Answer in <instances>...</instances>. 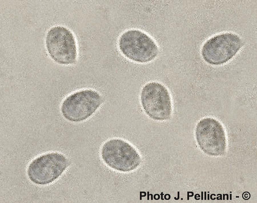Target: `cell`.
<instances>
[{"label":"cell","mask_w":257,"mask_h":203,"mask_svg":"<svg viewBox=\"0 0 257 203\" xmlns=\"http://www.w3.org/2000/svg\"><path fill=\"white\" fill-rule=\"evenodd\" d=\"M242 196L244 199L248 200L250 198V194L248 192H244L242 194Z\"/></svg>","instance_id":"obj_9"},{"label":"cell","mask_w":257,"mask_h":203,"mask_svg":"<svg viewBox=\"0 0 257 203\" xmlns=\"http://www.w3.org/2000/svg\"><path fill=\"white\" fill-rule=\"evenodd\" d=\"M68 165L67 159L63 155L57 153H47L31 163L28 169V176L36 184H47L60 176Z\"/></svg>","instance_id":"obj_6"},{"label":"cell","mask_w":257,"mask_h":203,"mask_svg":"<svg viewBox=\"0 0 257 203\" xmlns=\"http://www.w3.org/2000/svg\"><path fill=\"white\" fill-rule=\"evenodd\" d=\"M101 155L110 167L123 172L133 170L140 163V156L136 149L120 139H113L106 142L102 148Z\"/></svg>","instance_id":"obj_3"},{"label":"cell","mask_w":257,"mask_h":203,"mask_svg":"<svg viewBox=\"0 0 257 203\" xmlns=\"http://www.w3.org/2000/svg\"><path fill=\"white\" fill-rule=\"evenodd\" d=\"M46 44L49 54L57 63L68 65L75 62L76 42L73 34L69 29L59 26L51 28L47 34Z\"/></svg>","instance_id":"obj_4"},{"label":"cell","mask_w":257,"mask_h":203,"mask_svg":"<svg viewBox=\"0 0 257 203\" xmlns=\"http://www.w3.org/2000/svg\"><path fill=\"white\" fill-rule=\"evenodd\" d=\"M225 133L220 123L210 117L200 120L197 125L195 130L197 140L203 148L206 150L213 145L223 144Z\"/></svg>","instance_id":"obj_8"},{"label":"cell","mask_w":257,"mask_h":203,"mask_svg":"<svg viewBox=\"0 0 257 203\" xmlns=\"http://www.w3.org/2000/svg\"><path fill=\"white\" fill-rule=\"evenodd\" d=\"M119 47L125 57L140 63L153 60L158 52L157 47L152 39L137 30H129L123 33L119 40Z\"/></svg>","instance_id":"obj_1"},{"label":"cell","mask_w":257,"mask_h":203,"mask_svg":"<svg viewBox=\"0 0 257 203\" xmlns=\"http://www.w3.org/2000/svg\"><path fill=\"white\" fill-rule=\"evenodd\" d=\"M242 44L238 36L226 33L217 35L208 40L202 47V54L207 63L212 65H220L231 59Z\"/></svg>","instance_id":"obj_7"},{"label":"cell","mask_w":257,"mask_h":203,"mask_svg":"<svg viewBox=\"0 0 257 203\" xmlns=\"http://www.w3.org/2000/svg\"><path fill=\"white\" fill-rule=\"evenodd\" d=\"M140 100L145 112L153 119L164 121L170 117L171 98L167 89L161 84L151 82L146 84L142 90Z\"/></svg>","instance_id":"obj_5"},{"label":"cell","mask_w":257,"mask_h":203,"mask_svg":"<svg viewBox=\"0 0 257 203\" xmlns=\"http://www.w3.org/2000/svg\"><path fill=\"white\" fill-rule=\"evenodd\" d=\"M103 102L101 96L90 89L75 92L67 97L61 107L62 114L72 122L84 121L91 116Z\"/></svg>","instance_id":"obj_2"}]
</instances>
